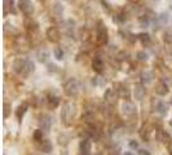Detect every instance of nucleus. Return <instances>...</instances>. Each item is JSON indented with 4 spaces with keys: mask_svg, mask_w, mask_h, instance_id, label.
<instances>
[{
    "mask_svg": "<svg viewBox=\"0 0 172 155\" xmlns=\"http://www.w3.org/2000/svg\"><path fill=\"white\" fill-rule=\"evenodd\" d=\"M75 115V106L71 104H65L63 105V109L62 111H61V119H62V122L65 123V124H70L71 120H73Z\"/></svg>",
    "mask_w": 172,
    "mask_h": 155,
    "instance_id": "nucleus-1",
    "label": "nucleus"
},
{
    "mask_svg": "<svg viewBox=\"0 0 172 155\" xmlns=\"http://www.w3.org/2000/svg\"><path fill=\"white\" fill-rule=\"evenodd\" d=\"M65 93L70 97H74L79 93V83L77 79H70L65 84Z\"/></svg>",
    "mask_w": 172,
    "mask_h": 155,
    "instance_id": "nucleus-2",
    "label": "nucleus"
},
{
    "mask_svg": "<svg viewBox=\"0 0 172 155\" xmlns=\"http://www.w3.org/2000/svg\"><path fill=\"white\" fill-rule=\"evenodd\" d=\"M18 7L25 14H31L34 12V5L30 0H18Z\"/></svg>",
    "mask_w": 172,
    "mask_h": 155,
    "instance_id": "nucleus-3",
    "label": "nucleus"
},
{
    "mask_svg": "<svg viewBox=\"0 0 172 155\" xmlns=\"http://www.w3.org/2000/svg\"><path fill=\"white\" fill-rule=\"evenodd\" d=\"M47 38H48L49 41H52V43H57V41L61 39V34L58 29H56V27H49L48 30H47Z\"/></svg>",
    "mask_w": 172,
    "mask_h": 155,
    "instance_id": "nucleus-4",
    "label": "nucleus"
},
{
    "mask_svg": "<svg viewBox=\"0 0 172 155\" xmlns=\"http://www.w3.org/2000/svg\"><path fill=\"white\" fill-rule=\"evenodd\" d=\"M118 98V91L114 89V88H109V89H106L105 92V100L109 102V104H114V102L117 101Z\"/></svg>",
    "mask_w": 172,
    "mask_h": 155,
    "instance_id": "nucleus-5",
    "label": "nucleus"
},
{
    "mask_svg": "<svg viewBox=\"0 0 172 155\" xmlns=\"http://www.w3.org/2000/svg\"><path fill=\"white\" fill-rule=\"evenodd\" d=\"M26 62H27V59L17 58L16 61L13 62V70H14L16 72H18V74H22L25 66H26Z\"/></svg>",
    "mask_w": 172,
    "mask_h": 155,
    "instance_id": "nucleus-6",
    "label": "nucleus"
},
{
    "mask_svg": "<svg viewBox=\"0 0 172 155\" xmlns=\"http://www.w3.org/2000/svg\"><path fill=\"white\" fill-rule=\"evenodd\" d=\"M122 111L124 112L126 115H133L136 112V106L132 102H124L122 105Z\"/></svg>",
    "mask_w": 172,
    "mask_h": 155,
    "instance_id": "nucleus-7",
    "label": "nucleus"
},
{
    "mask_svg": "<svg viewBox=\"0 0 172 155\" xmlns=\"http://www.w3.org/2000/svg\"><path fill=\"white\" fill-rule=\"evenodd\" d=\"M145 93H146V91H145V87L144 85H136L135 87L133 96H135V98L137 101H141L142 98L145 97Z\"/></svg>",
    "mask_w": 172,
    "mask_h": 155,
    "instance_id": "nucleus-8",
    "label": "nucleus"
},
{
    "mask_svg": "<svg viewBox=\"0 0 172 155\" xmlns=\"http://www.w3.org/2000/svg\"><path fill=\"white\" fill-rule=\"evenodd\" d=\"M39 124H40V129H43L44 132H48L49 129H51V118H49V116H47V115L45 116H42Z\"/></svg>",
    "mask_w": 172,
    "mask_h": 155,
    "instance_id": "nucleus-9",
    "label": "nucleus"
},
{
    "mask_svg": "<svg viewBox=\"0 0 172 155\" xmlns=\"http://www.w3.org/2000/svg\"><path fill=\"white\" fill-rule=\"evenodd\" d=\"M98 41L100 43H106L107 41V30L102 25L98 26Z\"/></svg>",
    "mask_w": 172,
    "mask_h": 155,
    "instance_id": "nucleus-10",
    "label": "nucleus"
},
{
    "mask_svg": "<svg viewBox=\"0 0 172 155\" xmlns=\"http://www.w3.org/2000/svg\"><path fill=\"white\" fill-rule=\"evenodd\" d=\"M154 79V74L153 71H142L141 72V80L144 84H150Z\"/></svg>",
    "mask_w": 172,
    "mask_h": 155,
    "instance_id": "nucleus-11",
    "label": "nucleus"
},
{
    "mask_svg": "<svg viewBox=\"0 0 172 155\" xmlns=\"http://www.w3.org/2000/svg\"><path fill=\"white\" fill-rule=\"evenodd\" d=\"M168 87L166 83H158L155 87V92L159 94V96H166V94L168 93Z\"/></svg>",
    "mask_w": 172,
    "mask_h": 155,
    "instance_id": "nucleus-12",
    "label": "nucleus"
},
{
    "mask_svg": "<svg viewBox=\"0 0 172 155\" xmlns=\"http://www.w3.org/2000/svg\"><path fill=\"white\" fill-rule=\"evenodd\" d=\"M92 69L97 72H101L103 70V61L100 59V58H95L93 62H92Z\"/></svg>",
    "mask_w": 172,
    "mask_h": 155,
    "instance_id": "nucleus-13",
    "label": "nucleus"
},
{
    "mask_svg": "<svg viewBox=\"0 0 172 155\" xmlns=\"http://www.w3.org/2000/svg\"><path fill=\"white\" fill-rule=\"evenodd\" d=\"M80 150H82V154H83V155H88L89 150H91V141H89V140H83V141H82Z\"/></svg>",
    "mask_w": 172,
    "mask_h": 155,
    "instance_id": "nucleus-14",
    "label": "nucleus"
},
{
    "mask_svg": "<svg viewBox=\"0 0 172 155\" xmlns=\"http://www.w3.org/2000/svg\"><path fill=\"white\" fill-rule=\"evenodd\" d=\"M34 70H35V65H34V62H33V61H28V59H27L26 66H25V69H23L22 74H23V75H28V74L33 72Z\"/></svg>",
    "mask_w": 172,
    "mask_h": 155,
    "instance_id": "nucleus-15",
    "label": "nucleus"
},
{
    "mask_svg": "<svg viewBox=\"0 0 172 155\" xmlns=\"http://www.w3.org/2000/svg\"><path fill=\"white\" fill-rule=\"evenodd\" d=\"M167 110H168L167 105L164 104V102H159L158 106H157V111H158L159 114H162V115H166L167 114Z\"/></svg>",
    "mask_w": 172,
    "mask_h": 155,
    "instance_id": "nucleus-16",
    "label": "nucleus"
},
{
    "mask_svg": "<svg viewBox=\"0 0 172 155\" xmlns=\"http://www.w3.org/2000/svg\"><path fill=\"white\" fill-rule=\"evenodd\" d=\"M40 149H42V151H44V153H49V151L52 150V143L49 142V141H43Z\"/></svg>",
    "mask_w": 172,
    "mask_h": 155,
    "instance_id": "nucleus-17",
    "label": "nucleus"
},
{
    "mask_svg": "<svg viewBox=\"0 0 172 155\" xmlns=\"http://www.w3.org/2000/svg\"><path fill=\"white\" fill-rule=\"evenodd\" d=\"M49 57V53L47 51H42V52H38V59L40 62H45Z\"/></svg>",
    "mask_w": 172,
    "mask_h": 155,
    "instance_id": "nucleus-18",
    "label": "nucleus"
},
{
    "mask_svg": "<svg viewBox=\"0 0 172 155\" xmlns=\"http://www.w3.org/2000/svg\"><path fill=\"white\" fill-rule=\"evenodd\" d=\"M93 84H95V85H98V87H103L106 84V80L101 76H97V78H95V80H93Z\"/></svg>",
    "mask_w": 172,
    "mask_h": 155,
    "instance_id": "nucleus-19",
    "label": "nucleus"
},
{
    "mask_svg": "<svg viewBox=\"0 0 172 155\" xmlns=\"http://www.w3.org/2000/svg\"><path fill=\"white\" fill-rule=\"evenodd\" d=\"M119 93H120V96L124 97V98H128V97H130V91H128L127 87H123V85H122V87L119 88Z\"/></svg>",
    "mask_w": 172,
    "mask_h": 155,
    "instance_id": "nucleus-20",
    "label": "nucleus"
},
{
    "mask_svg": "<svg viewBox=\"0 0 172 155\" xmlns=\"http://www.w3.org/2000/svg\"><path fill=\"white\" fill-rule=\"evenodd\" d=\"M158 138L162 141V142H168V141H170V137H168V135H167L166 132H162V131L158 133Z\"/></svg>",
    "mask_w": 172,
    "mask_h": 155,
    "instance_id": "nucleus-21",
    "label": "nucleus"
},
{
    "mask_svg": "<svg viewBox=\"0 0 172 155\" xmlns=\"http://www.w3.org/2000/svg\"><path fill=\"white\" fill-rule=\"evenodd\" d=\"M53 53H55V57H56L57 59H58V61H61V59L63 58V52H62V49H60V48H56Z\"/></svg>",
    "mask_w": 172,
    "mask_h": 155,
    "instance_id": "nucleus-22",
    "label": "nucleus"
},
{
    "mask_svg": "<svg viewBox=\"0 0 172 155\" xmlns=\"http://www.w3.org/2000/svg\"><path fill=\"white\" fill-rule=\"evenodd\" d=\"M26 107H27V105H26V104H23L22 106H20V107H18V110H17V116H18V118H22V115L25 114V111L27 110Z\"/></svg>",
    "mask_w": 172,
    "mask_h": 155,
    "instance_id": "nucleus-23",
    "label": "nucleus"
},
{
    "mask_svg": "<svg viewBox=\"0 0 172 155\" xmlns=\"http://www.w3.org/2000/svg\"><path fill=\"white\" fill-rule=\"evenodd\" d=\"M138 38H140V40H141L144 44H145V43H146V44L150 43V36H149V34H140Z\"/></svg>",
    "mask_w": 172,
    "mask_h": 155,
    "instance_id": "nucleus-24",
    "label": "nucleus"
},
{
    "mask_svg": "<svg viewBox=\"0 0 172 155\" xmlns=\"http://www.w3.org/2000/svg\"><path fill=\"white\" fill-rule=\"evenodd\" d=\"M149 23H150V21H149L148 17H141V18H140V25H141V27H148Z\"/></svg>",
    "mask_w": 172,
    "mask_h": 155,
    "instance_id": "nucleus-25",
    "label": "nucleus"
},
{
    "mask_svg": "<svg viewBox=\"0 0 172 155\" xmlns=\"http://www.w3.org/2000/svg\"><path fill=\"white\" fill-rule=\"evenodd\" d=\"M159 22H160V25H166L168 22V14L162 13V14L159 16Z\"/></svg>",
    "mask_w": 172,
    "mask_h": 155,
    "instance_id": "nucleus-26",
    "label": "nucleus"
},
{
    "mask_svg": "<svg viewBox=\"0 0 172 155\" xmlns=\"http://www.w3.org/2000/svg\"><path fill=\"white\" fill-rule=\"evenodd\" d=\"M137 58L140 59V61H146L148 59V54L145 53V52H137Z\"/></svg>",
    "mask_w": 172,
    "mask_h": 155,
    "instance_id": "nucleus-27",
    "label": "nucleus"
},
{
    "mask_svg": "<svg viewBox=\"0 0 172 155\" xmlns=\"http://www.w3.org/2000/svg\"><path fill=\"white\" fill-rule=\"evenodd\" d=\"M34 138L36 140V141H40L43 138V132H42V129H39V131H36L34 133Z\"/></svg>",
    "mask_w": 172,
    "mask_h": 155,
    "instance_id": "nucleus-28",
    "label": "nucleus"
},
{
    "mask_svg": "<svg viewBox=\"0 0 172 155\" xmlns=\"http://www.w3.org/2000/svg\"><path fill=\"white\" fill-rule=\"evenodd\" d=\"M115 21H118V22H123V21H126V16H124L123 13H119V14L115 16Z\"/></svg>",
    "mask_w": 172,
    "mask_h": 155,
    "instance_id": "nucleus-29",
    "label": "nucleus"
},
{
    "mask_svg": "<svg viewBox=\"0 0 172 155\" xmlns=\"http://www.w3.org/2000/svg\"><path fill=\"white\" fill-rule=\"evenodd\" d=\"M49 102H51V105L55 107V106L58 105V98H57V97H49Z\"/></svg>",
    "mask_w": 172,
    "mask_h": 155,
    "instance_id": "nucleus-30",
    "label": "nucleus"
},
{
    "mask_svg": "<svg viewBox=\"0 0 172 155\" xmlns=\"http://www.w3.org/2000/svg\"><path fill=\"white\" fill-rule=\"evenodd\" d=\"M130 147H131V149H137V147H138V142H137V141H131V142H130Z\"/></svg>",
    "mask_w": 172,
    "mask_h": 155,
    "instance_id": "nucleus-31",
    "label": "nucleus"
},
{
    "mask_svg": "<svg viewBox=\"0 0 172 155\" xmlns=\"http://www.w3.org/2000/svg\"><path fill=\"white\" fill-rule=\"evenodd\" d=\"M164 40L168 41V43H172V34H166V36H164Z\"/></svg>",
    "mask_w": 172,
    "mask_h": 155,
    "instance_id": "nucleus-32",
    "label": "nucleus"
},
{
    "mask_svg": "<svg viewBox=\"0 0 172 155\" xmlns=\"http://www.w3.org/2000/svg\"><path fill=\"white\" fill-rule=\"evenodd\" d=\"M8 109H9V105L8 104H4V116H5V118L8 116Z\"/></svg>",
    "mask_w": 172,
    "mask_h": 155,
    "instance_id": "nucleus-33",
    "label": "nucleus"
},
{
    "mask_svg": "<svg viewBox=\"0 0 172 155\" xmlns=\"http://www.w3.org/2000/svg\"><path fill=\"white\" fill-rule=\"evenodd\" d=\"M56 67H57L56 65H51V63L48 65V70H49V71H56V70H57Z\"/></svg>",
    "mask_w": 172,
    "mask_h": 155,
    "instance_id": "nucleus-34",
    "label": "nucleus"
},
{
    "mask_svg": "<svg viewBox=\"0 0 172 155\" xmlns=\"http://www.w3.org/2000/svg\"><path fill=\"white\" fill-rule=\"evenodd\" d=\"M140 155H150L148 150H140Z\"/></svg>",
    "mask_w": 172,
    "mask_h": 155,
    "instance_id": "nucleus-35",
    "label": "nucleus"
},
{
    "mask_svg": "<svg viewBox=\"0 0 172 155\" xmlns=\"http://www.w3.org/2000/svg\"><path fill=\"white\" fill-rule=\"evenodd\" d=\"M4 3H5V4H12L13 0H4Z\"/></svg>",
    "mask_w": 172,
    "mask_h": 155,
    "instance_id": "nucleus-36",
    "label": "nucleus"
},
{
    "mask_svg": "<svg viewBox=\"0 0 172 155\" xmlns=\"http://www.w3.org/2000/svg\"><path fill=\"white\" fill-rule=\"evenodd\" d=\"M123 155H135V154H132V153H130V151H127V153H124Z\"/></svg>",
    "mask_w": 172,
    "mask_h": 155,
    "instance_id": "nucleus-37",
    "label": "nucleus"
},
{
    "mask_svg": "<svg viewBox=\"0 0 172 155\" xmlns=\"http://www.w3.org/2000/svg\"><path fill=\"white\" fill-rule=\"evenodd\" d=\"M171 155H172V154H171Z\"/></svg>",
    "mask_w": 172,
    "mask_h": 155,
    "instance_id": "nucleus-38",
    "label": "nucleus"
}]
</instances>
